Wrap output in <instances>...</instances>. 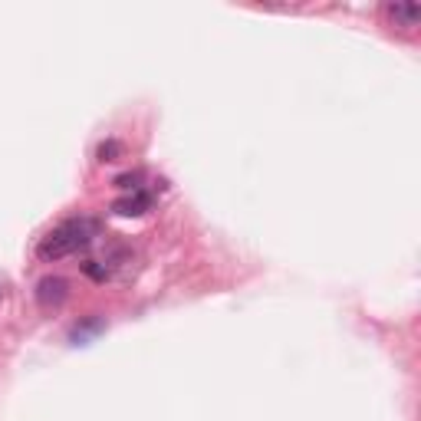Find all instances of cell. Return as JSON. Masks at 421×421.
Wrapping results in <instances>:
<instances>
[{
    "label": "cell",
    "instance_id": "obj_3",
    "mask_svg": "<svg viewBox=\"0 0 421 421\" xmlns=\"http://www.w3.org/2000/svg\"><path fill=\"white\" fill-rule=\"evenodd\" d=\"M115 214H122V218H142L145 210H152V194L148 191H129L125 198H119V201L112 204Z\"/></svg>",
    "mask_w": 421,
    "mask_h": 421
},
{
    "label": "cell",
    "instance_id": "obj_1",
    "mask_svg": "<svg viewBox=\"0 0 421 421\" xmlns=\"http://www.w3.org/2000/svg\"><path fill=\"white\" fill-rule=\"evenodd\" d=\"M96 230H99V224L93 218L63 220L59 227H53L47 237L40 240L37 257L43 260V263H57V260H63V257H69V254H76V250L89 247L93 237H96Z\"/></svg>",
    "mask_w": 421,
    "mask_h": 421
},
{
    "label": "cell",
    "instance_id": "obj_2",
    "mask_svg": "<svg viewBox=\"0 0 421 421\" xmlns=\"http://www.w3.org/2000/svg\"><path fill=\"white\" fill-rule=\"evenodd\" d=\"M69 300V280L63 277H43L37 283V303L40 309H59Z\"/></svg>",
    "mask_w": 421,
    "mask_h": 421
},
{
    "label": "cell",
    "instance_id": "obj_4",
    "mask_svg": "<svg viewBox=\"0 0 421 421\" xmlns=\"http://www.w3.org/2000/svg\"><path fill=\"white\" fill-rule=\"evenodd\" d=\"M385 13H389L398 27H415V23L421 20V7H418V4H402V0L385 4Z\"/></svg>",
    "mask_w": 421,
    "mask_h": 421
},
{
    "label": "cell",
    "instance_id": "obj_6",
    "mask_svg": "<svg viewBox=\"0 0 421 421\" xmlns=\"http://www.w3.org/2000/svg\"><path fill=\"white\" fill-rule=\"evenodd\" d=\"M145 174L135 168V172H122L119 178H115V188H122V191H138V184H142Z\"/></svg>",
    "mask_w": 421,
    "mask_h": 421
},
{
    "label": "cell",
    "instance_id": "obj_7",
    "mask_svg": "<svg viewBox=\"0 0 421 421\" xmlns=\"http://www.w3.org/2000/svg\"><path fill=\"white\" fill-rule=\"evenodd\" d=\"M119 155H122V142H115V138H109V142H102V145L96 148V158H99V162H115Z\"/></svg>",
    "mask_w": 421,
    "mask_h": 421
},
{
    "label": "cell",
    "instance_id": "obj_8",
    "mask_svg": "<svg viewBox=\"0 0 421 421\" xmlns=\"http://www.w3.org/2000/svg\"><path fill=\"white\" fill-rule=\"evenodd\" d=\"M83 273H86V277H93V280H99V283H105V280H109V267H102L99 260H86V263H83Z\"/></svg>",
    "mask_w": 421,
    "mask_h": 421
},
{
    "label": "cell",
    "instance_id": "obj_5",
    "mask_svg": "<svg viewBox=\"0 0 421 421\" xmlns=\"http://www.w3.org/2000/svg\"><path fill=\"white\" fill-rule=\"evenodd\" d=\"M105 329V319H99V316H93V319H86V323L73 326V343H86L93 333H102Z\"/></svg>",
    "mask_w": 421,
    "mask_h": 421
}]
</instances>
